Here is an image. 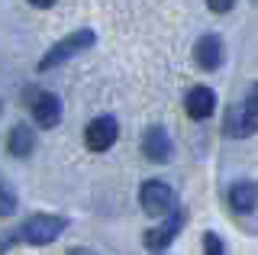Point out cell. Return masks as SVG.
<instances>
[{
	"label": "cell",
	"instance_id": "8992f818",
	"mask_svg": "<svg viewBox=\"0 0 258 255\" xmlns=\"http://www.w3.org/2000/svg\"><path fill=\"white\" fill-rule=\"evenodd\" d=\"M29 110H32V119H36L42 130H52V126H58V119H61V100L55 97V94H48V91L32 94Z\"/></svg>",
	"mask_w": 258,
	"mask_h": 255
},
{
	"label": "cell",
	"instance_id": "6da1fadb",
	"mask_svg": "<svg viewBox=\"0 0 258 255\" xmlns=\"http://www.w3.org/2000/svg\"><path fill=\"white\" fill-rule=\"evenodd\" d=\"M64 226H68V220H64V217L36 213V217H29L13 236H16V242H26V245H48V242H55V239L64 233Z\"/></svg>",
	"mask_w": 258,
	"mask_h": 255
},
{
	"label": "cell",
	"instance_id": "277c9868",
	"mask_svg": "<svg viewBox=\"0 0 258 255\" xmlns=\"http://www.w3.org/2000/svg\"><path fill=\"white\" fill-rule=\"evenodd\" d=\"M187 223V213L177 207V210H171L165 220L158 223V226H152L149 233H145V249H152V252H161V249H168V245L174 242V236L181 233V226Z\"/></svg>",
	"mask_w": 258,
	"mask_h": 255
},
{
	"label": "cell",
	"instance_id": "5b68a950",
	"mask_svg": "<svg viewBox=\"0 0 258 255\" xmlns=\"http://www.w3.org/2000/svg\"><path fill=\"white\" fill-rule=\"evenodd\" d=\"M116 136H119V123L113 116H97L84 130V142H87L91 152H107L113 142H116Z\"/></svg>",
	"mask_w": 258,
	"mask_h": 255
},
{
	"label": "cell",
	"instance_id": "ac0fdd59",
	"mask_svg": "<svg viewBox=\"0 0 258 255\" xmlns=\"http://www.w3.org/2000/svg\"><path fill=\"white\" fill-rule=\"evenodd\" d=\"M29 4H32V7H42V10H45V7H52L55 0H29Z\"/></svg>",
	"mask_w": 258,
	"mask_h": 255
},
{
	"label": "cell",
	"instance_id": "5bb4252c",
	"mask_svg": "<svg viewBox=\"0 0 258 255\" xmlns=\"http://www.w3.org/2000/svg\"><path fill=\"white\" fill-rule=\"evenodd\" d=\"M204 255H226V245L216 233H204Z\"/></svg>",
	"mask_w": 258,
	"mask_h": 255
},
{
	"label": "cell",
	"instance_id": "9a60e30c",
	"mask_svg": "<svg viewBox=\"0 0 258 255\" xmlns=\"http://www.w3.org/2000/svg\"><path fill=\"white\" fill-rule=\"evenodd\" d=\"M207 7L213 13H229L232 7H236V0H207Z\"/></svg>",
	"mask_w": 258,
	"mask_h": 255
},
{
	"label": "cell",
	"instance_id": "3957f363",
	"mask_svg": "<svg viewBox=\"0 0 258 255\" xmlns=\"http://www.w3.org/2000/svg\"><path fill=\"white\" fill-rule=\"evenodd\" d=\"M139 204L149 217H161V220L171 210H177V197H174L171 184H165V181H145L139 190Z\"/></svg>",
	"mask_w": 258,
	"mask_h": 255
},
{
	"label": "cell",
	"instance_id": "d6986e66",
	"mask_svg": "<svg viewBox=\"0 0 258 255\" xmlns=\"http://www.w3.org/2000/svg\"><path fill=\"white\" fill-rule=\"evenodd\" d=\"M0 110H4V103H0Z\"/></svg>",
	"mask_w": 258,
	"mask_h": 255
},
{
	"label": "cell",
	"instance_id": "ba28073f",
	"mask_svg": "<svg viewBox=\"0 0 258 255\" xmlns=\"http://www.w3.org/2000/svg\"><path fill=\"white\" fill-rule=\"evenodd\" d=\"M142 152H145V158H149V162H155V165L168 162V158H171V152H174L171 136H168L161 126H149V130H145V136H142Z\"/></svg>",
	"mask_w": 258,
	"mask_h": 255
},
{
	"label": "cell",
	"instance_id": "7a4b0ae2",
	"mask_svg": "<svg viewBox=\"0 0 258 255\" xmlns=\"http://www.w3.org/2000/svg\"><path fill=\"white\" fill-rule=\"evenodd\" d=\"M91 45H94V29H75L71 36H64L61 42H55L52 49H48V55H45L42 61H39V68H42V71H48V68L61 65V61L75 58L78 52L91 49Z\"/></svg>",
	"mask_w": 258,
	"mask_h": 255
},
{
	"label": "cell",
	"instance_id": "e0dca14e",
	"mask_svg": "<svg viewBox=\"0 0 258 255\" xmlns=\"http://www.w3.org/2000/svg\"><path fill=\"white\" fill-rule=\"evenodd\" d=\"M64 255H94L91 249H84V245H75V249H68Z\"/></svg>",
	"mask_w": 258,
	"mask_h": 255
},
{
	"label": "cell",
	"instance_id": "30bf717a",
	"mask_svg": "<svg viewBox=\"0 0 258 255\" xmlns=\"http://www.w3.org/2000/svg\"><path fill=\"white\" fill-rule=\"evenodd\" d=\"M194 61H197L204 71L220 68V61H223V39L220 36H200L197 45H194Z\"/></svg>",
	"mask_w": 258,
	"mask_h": 255
},
{
	"label": "cell",
	"instance_id": "9c48e42d",
	"mask_svg": "<svg viewBox=\"0 0 258 255\" xmlns=\"http://www.w3.org/2000/svg\"><path fill=\"white\" fill-rule=\"evenodd\" d=\"M213 107H216V94L210 91V87L197 84L187 91V97H184V110H187L190 119H207L213 116Z\"/></svg>",
	"mask_w": 258,
	"mask_h": 255
},
{
	"label": "cell",
	"instance_id": "2e32d148",
	"mask_svg": "<svg viewBox=\"0 0 258 255\" xmlns=\"http://www.w3.org/2000/svg\"><path fill=\"white\" fill-rule=\"evenodd\" d=\"M245 107H248V110H252V113L258 116V84L252 87V91H248V97H245Z\"/></svg>",
	"mask_w": 258,
	"mask_h": 255
},
{
	"label": "cell",
	"instance_id": "7c38bea8",
	"mask_svg": "<svg viewBox=\"0 0 258 255\" xmlns=\"http://www.w3.org/2000/svg\"><path fill=\"white\" fill-rule=\"evenodd\" d=\"M7 149H10L13 158L32 155V149H36V133H32L29 126H13L10 136H7Z\"/></svg>",
	"mask_w": 258,
	"mask_h": 255
},
{
	"label": "cell",
	"instance_id": "8fae6325",
	"mask_svg": "<svg viewBox=\"0 0 258 255\" xmlns=\"http://www.w3.org/2000/svg\"><path fill=\"white\" fill-rule=\"evenodd\" d=\"M229 207L236 213H252L258 207V184L255 181H236L229 187Z\"/></svg>",
	"mask_w": 258,
	"mask_h": 255
},
{
	"label": "cell",
	"instance_id": "52a82bcc",
	"mask_svg": "<svg viewBox=\"0 0 258 255\" xmlns=\"http://www.w3.org/2000/svg\"><path fill=\"white\" fill-rule=\"evenodd\" d=\"M255 130H258V116L245 107V103H242V107H229V113H226V119H223V133L226 136L245 139V136H252Z\"/></svg>",
	"mask_w": 258,
	"mask_h": 255
},
{
	"label": "cell",
	"instance_id": "4fadbf2b",
	"mask_svg": "<svg viewBox=\"0 0 258 255\" xmlns=\"http://www.w3.org/2000/svg\"><path fill=\"white\" fill-rule=\"evenodd\" d=\"M16 190L7 184V181H0V217H10V213L16 210Z\"/></svg>",
	"mask_w": 258,
	"mask_h": 255
}]
</instances>
